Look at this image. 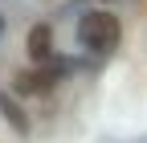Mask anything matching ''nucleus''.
<instances>
[{"label":"nucleus","instance_id":"obj_2","mask_svg":"<svg viewBox=\"0 0 147 143\" xmlns=\"http://www.w3.org/2000/svg\"><path fill=\"white\" fill-rule=\"evenodd\" d=\"M29 57L33 61H53V29L49 25H33L29 29Z\"/></svg>","mask_w":147,"mask_h":143},{"label":"nucleus","instance_id":"obj_3","mask_svg":"<svg viewBox=\"0 0 147 143\" xmlns=\"http://www.w3.org/2000/svg\"><path fill=\"white\" fill-rule=\"evenodd\" d=\"M16 90L21 94H45V90H53V74L49 69H21L16 74Z\"/></svg>","mask_w":147,"mask_h":143},{"label":"nucleus","instance_id":"obj_4","mask_svg":"<svg viewBox=\"0 0 147 143\" xmlns=\"http://www.w3.org/2000/svg\"><path fill=\"white\" fill-rule=\"evenodd\" d=\"M0 115H4V123H8L12 131L29 135V119H25V111H21V106H16V102H12L8 94H0Z\"/></svg>","mask_w":147,"mask_h":143},{"label":"nucleus","instance_id":"obj_1","mask_svg":"<svg viewBox=\"0 0 147 143\" xmlns=\"http://www.w3.org/2000/svg\"><path fill=\"white\" fill-rule=\"evenodd\" d=\"M78 37H82L86 49H94V53H110V49L119 45L123 29H119V21H115L110 12H86L82 21H78Z\"/></svg>","mask_w":147,"mask_h":143}]
</instances>
